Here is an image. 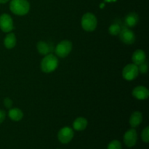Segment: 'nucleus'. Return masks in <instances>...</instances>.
<instances>
[{"label":"nucleus","mask_w":149,"mask_h":149,"mask_svg":"<svg viewBox=\"0 0 149 149\" xmlns=\"http://www.w3.org/2000/svg\"><path fill=\"white\" fill-rule=\"evenodd\" d=\"M10 10L16 15L23 16L30 10V4L28 0H11Z\"/></svg>","instance_id":"nucleus-1"},{"label":"nucleus","mask_w":149,"mask_h":149,"mask_svg":"<svg viewBox=\"0 0 149 149\" xmlns=\"http://www.w3.org/2000/svg\"><path fill=\"white\" fill-rule=\"evenodd\" d=\"M58 66V59L52 54H47L41 61V70L44 73L49 74L53 72Z\"/></svg>","instance_id":"nucleus-2"},{"label":"nucleus","mask_w":149,"mask_h":149,"mask_svg":"<svg viewBox=\"0 0 149 149\" xmlns=\"http://www.w3.org/2000/svg\"><path fill=\"white\" fill-rule=\"evenodd\" d=\"M81 27L84 31L92 32L97 28V20L95 15L91 13H87L83 15L81 21Z\"/></svg>","instance_id":"nucleus-3"},{"label":"nucleus","mask_w":149,"mask_h":149,"mask_svg":"<svg viewBox=\"0 0 149 149\" xmlns=\"http://www.w3.org/2000/svg\"><path fill=\"white\" fill-rule=\"evenodd\" d=\"M72 50V43L68 40H63L57 45L55 52L58 57L64 58L68 56Z\"/></svg>","instance_id":"nucleus-4"},{"label":"nucleus","mask_w":149,"mask_h":149,"mask_svg":"<svg viewBox=\"0 0 149 149\" xmlns=\"http://www.w3.org/2000/svg\"><path fill=\"white\" fill-rule=\"evenodd\" d=\"M139 74L138 65L134 63H130L125 65L122 71V77L127 81H132L138 77Z\"/></svg>","instance_id":"nucleus-5"},{"label":"nucleus","mask_w":149,"mask_h":149,"mask_svg":"<svg viewBox=\"0 0 149 149\" xmlns=\"http://www.w3.org/2000/svg\"><path fill=\"white\" fill-rule=\"evenodd\" d=\"M74 136V130L69 127H64L61 128L58 133V141L63 144H67L71 142Z\"/></svg>","instance_id":"nucleus-6"},{"label":"nucleus","mask_w":149,"mask_h":149,"mask_svg":"<svg viewBox=\"0 0 149 149\" xmlns=\"http://www.w3.org/2000/svg\"><path fill=\"white\" fill-rule=\"evenodd\" d=\"M14 28L13 18L10 15L3 13L0 15V29L4 33H10Z\"/></svg>","instance_id":"nucleus-7"},{"label":"nucleus","mask_w":149,"mask_h":149,"mask_svg":"<svg viewBox=\"0 0 149 149\" xmlns=\"http://www.w3.org/2000/svg\"><path fill=\"white\" fill-rule=\"evenodd\" d=\"M119 39L124 44L127 45H132L135 42V35L132 30L128 28H124L121 29V31L119 34Z\"/></svg>","instance_id":"nucleus-8"},{"label":"nucleus","mask_w":149,"mask_h":149,"mask_svg":"<svg viewBox=\"0 0 149 149\" xmlns=\"http://www.w3.org/2000/svg\"><path fill=\"white\" fill-rule=\"evenodd\" d=\"M138 141V133L135 128H131L124 135V143L129 148L135 146Z\"/></svg>","instance_id":"nucleus-9"},{"label":"nucleus","mask_w":149,"mask_h":149,"mask_svg":"<svg viewBox=\"0 0 149 149\" xmlns=\"http://www.w3.org/2000/svg\"><path fill=\"white\" fill-rule=\"evenodd\" d=\"M132 94L135 98L140 100H146L149 96V91L146 87L142 85L135 87L132 92Z\"/></svg>","instance_id":"nucleus-10"},{"label":"nucleus","mask_w":149,"mask_h":149,"mask_svg":"<svg viewBox=\"0 0 149 149\" xmlns=\"http://www.w3.org/2000/svg\"><path fill=\"white\" fill-rule=\"evenodd\" d=\"M132 61L134 64L139 65L146 61V55L143 49H137L133 52Z\"/></svg>","instance_id":"nucleus-11"},{"label":"nucleus","mask_w":149,"mask_h":149,"mask_svg":"<svg viewBox=\"0 0 149 149\" xmlns=\"http://www.w3.org/2000/svg\"><path fill=\"white\" fill-rule=\"evenodd\" d=\"M143 121V115L142 113L140 111H135L131 114L130 118V125L131 127L135 128L139 126Z\"/></svg>","instance_id":"nucleus-12"},{"label":"nucleus","mask_w":149,"mask_h":149,"mask_svg":"<svg viewBox=\"0 0 149 149\" xmlns=\"http://www.w3.org/2000/svg\"><path fill=\"white\" fill-rule=\"evenodd\" d=\"M16 43H17V39H16V36L14 33L10 32L6 35L4 39V45L7 49H10L14 48L15 47Z\"/></svg>","instance_id":"nucleus-13"},{"label":"nucleus","mask_w":149,"mask_h":149,"mask_svg":"<svg viewBox=\"0 0 149 149\" xmlns=\"http://www.w3.org/2000/svg\"><path fill=\"white\" fill-rule=\"evenodd\" d=\"M88 122L84 117H78L73 122V128L77 131H83L87 128Z\"/></svg>","instance_id":"nucleus-14"},{"label":"nucleus","mask_w":149,"mask_h":149,"mask_svg":"<svg viewBox=\"0 0 149 149\" xmlns=\"http://www.w3.org/2000/svg\"><path fill=\"white\" fill-rule=\"evenodd\" d=\"M139 20L138 15L135 13H130L125 17V22L127 27L132 28L137 25Z\"/></svg>","instance_id":"nucleus-15"},{"label":"nucleus","mask_w":149,"mask_h":149,"mask_svg":"<svg viewBox=\"0 0 149 149\" xmlns=\"http://www.w3.org/2000/svg\"><path fill=\"white\" fill-rule=\"evenodd\" d=\"M8 116L11 120L14 122H19L23 117V113L18 108L10 109L8 112Z\"/></svg>","instance_id":"nucleus-16"},{"label":"nucleus","mask_w":149,"mask_h":149,"mask_svg":"<svg viewBox=\"0 0 149 149\" xmlns=\"http://www.w3.org/2000/svg\"><path fill=\"white\" fill-rule=\"evenodd\" d=\"M36 48H37L38 52L42 55H47L51 50L50 46L47 42H43V41L38 42L37 45H36Z\"/></svg>","instance_id":"nucleus-17"},{"label":"nucleus","mask_w":149,"mask_h":149,"mask_svg":"<svg viewBox=\"0 0 149 149\" xmlns=\"http://www.w3.org/2000/svg\"><path fill=\"white\" fill-rule=\"evenodd\" d=\"M121 29H121V26L118 23H113V24L110 26L109 29V31L110 34L112 35V36H117L120 33Z\"/></svg>","instance_id":"nucleus-18"},{"label":"nucleus","mask_w":149,"mask_h":149,"mask_svg":"<svg viewBox=\"0 0 149 149\" xmlns=\"http://www.w3.org/2000/svg\"><path fill=\"white\" fill-rule=\"evenodd\" d=\"M107 149H122V144L120 141L117 140H113L111 142L109 143Z\"/></svg>","instance_id":"nucleus-19"},{"label":"nucleus","mask_w":149,"mask_h":149,"mask_svg":"<svg viewBox=\"0 0 149 149\" xmlns=\"http://www.w3.org/2000/svg\"><path fill=\"white\" fill-rule=\"evenodd\" d=\"M141 138H142V141H143L146 143H148L149 142V127H146L145 129H143V130L142 131V133H141Z\"/></svg>","instance_id":"nucleus-20"},{"label":"nucleus","mask_w":149,"mask_h":149,"mask_svg":"<svg viewBox=\"0 0 149 149\" xmlns=\"http://www.w3.org/2000/svg\"><path fill=\"white\" fill-rule=\"evenodd\" d=\"M138 71L139 73L142 74H145L148 72V63H146V61L144 63H143L141 65H138Z\"/></svg>","instance_id":"nucleus-21"},{"label":"nucleus","mask_w":149,"mask_h":149,"mask_svg":"<svg viewBox=\"0 0 149 149\" xmlns=\"http://www.w3.org/2000/svg\"><path fill=\"white\" fill-rule=\"evenodd\" d=\"M4 106H5V108H7V109H10L12 108V106H13V100H11L10 98H9V97H6V98H4Z\"/></svg>","instance_id":"nucleus-22"},{"label":"nucleus","mask_w":149,"mask_h":149,"mask_svg":"<svg viewBox=\"0 0 149 149\" xmlns=\"http://www.w3.org/2000/svg\"><path fill=\"white\" fill-rule=\"evenodd\" d=\"M6 117V113L3 110H0V124L2 123Z\"/></svg>","instance_id":"nucleus-23"},{"label":"nucleus","mask_w":149,"mask_h":149,"mask_svg":"<svg viewBox=\"0 0 149 149\" xmlns=\"http://www.w3.org/2000/svg\"><path fill=\"white\" fill-rule=\"evenodd\" d=\"M10 0H0V4H6Z\"/></svg>","instance_id":"nucleus-24"},{"label":"nucleus","mask_w":149,"mask_h":149,"mask_svg":"<svg viewBox=\"0 0 149 149\" xmlns=\"http://www.w3.org/2000/svg\"><path fill=\"white\" fill-rule=\"evenodd\" d=\"M105 1H107V2H111V1H114L116 0H105Z\"/></svg>","instance_id":"nucleus-25"}]
</instances>
